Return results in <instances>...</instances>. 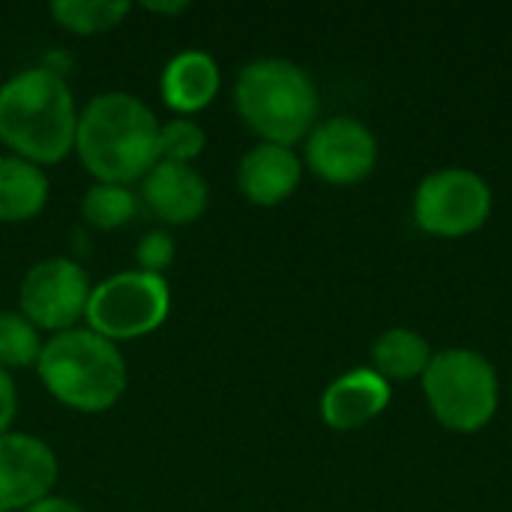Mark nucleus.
I'll return each mask as SVG.
<instances>
[{"label": "nucleus", "mask_w": 512, "mask_h": 512, "mask_svg": "<svg viewBox=\"0 0 512 512\" xmlns=\"http://www.w3.org/2000/svg\"><path fill=\"white\" fill-rule=\"evenodd\" d=\"M159 117L126 90L96 93L78 111L75 156L93 183L132 186L159 162Z\"/></svg>", "instance_id": "f257e3e1"}, {"label": "nucleus", "mask_w": 512, "mask_h": 512, "mask_svg": "<svg viewBox=\"0 0 512 512\" xmlns=\"http://www.w3.org/2000/svg\"><path fill=\"white\" fill-rule=\"evenodd\" d=\"M78 105L51 66H27L0 84V141L9 153L48 168L75 153Z\"/></svg>", "instance_id": "f03ea898"}, {"label": "nucleus", "mask_w": 512, "mask_h": 512, "mask_svg": "<svg viewBox=\"0 0 512 512\" xmlns=\"http://www.w3.org/2000/svg\"><path fill=\"white\" fill-rule=\"evenodd\" d=\"M36 375L54 402L78 414L111 411L129 384L120 345L87 327L48 336L36 360Z\"/></svg>", "instance_id": "7ed1b4c3"}, {"label": "nucleus", "mask_w": 512, "mask_h": 512, "mask_svg": "<svg viewBox=\"0 0 512 512\" xmlns=\"http://www.w3.org/2000/svg\"><path fill=\"white\" fill-rule=\"evenodd\" d=\"M240 120L267 144L294 147L318 117V87L309 72L285 57H258L234 81Z\"/></svg>", "instance_id": "20e7f679"}, {"label": "nucleus", "mask_w": 512, "mask_h": 512, "mask_svg": "<svg viewBox=\"0 0 512 512\" xmlns=\"http://www.w3.org/2000/svg\"><path fill=\"white\" fill-rule=\"evenodd\" d=\"M423 390L435 420L450 432H480L498 411V375L483 354L468 348L435 354L423 372Z\"/></svg>", "instance_id": "39448f33"}, {"label": "nucleus", "mask_w": 512, "mask_h": 512, "mask_svg": "<svg viewBox=\"0 0 512 512\" xmlns=\"http://www.w3.org/2000/svg\"><path fill=\"white\" fill-rule=\"evenodd\" d=\"M171 315V288L165 276L120 270L93 285L84 312L87 330L120 345L156 333Z\"/></svg>", "instance_id": "423d86ee"}, {"label": "nucleus", "mask_w": 512, "mask_h": 512, "mask_svg": "<svg viewBox=\"0 0 512 512\" xmlns=\"http://www.w3.org/2000/svg\"><path fill=\"white\" fill-rule=\"evenodd\" d=\"M93 282L87 270L66 255L36 261L18 285V312L39 333L75 330L84 321Z\"/></svg>", "instance_id": "0eeeda50"}, {"label": "nucleus", "mask_w": 512, "mask_h": 512, "mask_svg": "<svg viewBox=\"0 0 512 512\" xmlns=\"http://www.w3.org/2000/svg\"><path fill=\"white\" fill-rule=\"evenodd\" d=\"M492 216L489 183L468 168H444L429 174L414 195V219L435 237H468Z\"/></svg>", "instance_id": "6e6552de"}, {"label": "nucleus", "mask_w": 512, "mask_h": 512, "mask_svg": "<svg viewBox=\"0 0 512 512\" xmlns=\"http://www.w3.org/2000/svg\"><path fill=\"white\" fill-rule=\"evenodd\" d=\"M378 162V141L369 126L354 117H330L306 135V165L333 186L360 183Z\"/></svg>", "instance_id": "1a4fd4ad"}, {"label": "nucleus", "mask_w": 512, "mask_h": 512, "mask_svg": "<svg viewBox=\"0 0 512 512\" xmlns=\"http://www.w3.org/2000/svg\"><path fill=\"white\" fill-rule=\"evenodd\" d=\"M60 465L54 450L30 432L0 435V512H21L54 495Z\"/></svg>", "instance_id": "9d476101"}, {"label": "nucleus", "mask_w": 512, "mask_h": 512, "mask_svg": "<svg viewBox=\"0 0 512 512\" xmlns=\"http://www.w3.org/2000/svg\"><path fill=\"white\" fill-rule=\"evenodd\" d=\"M138 201L165 228L192 225L207 213L210 186H207V180H204V174L198 168L159 159L147 171V177L141 180Z\"/></svg>", "instance_id": "9b49d317"}, {"label": "nucleus", "mask_w": 512, "mask_h": 512, "mask_svg": "<svg viewBox=\"0 0 512 512\" xmlns=\"http://www.w3.org/2000/svg\"><path fill=\"white\" fill-rule=\"evenodd\" d=\"M300 177H303V165L294 147L267 144V141L249 147L237 165V189L243 192L246 201L258 207H276L288 201L297 192Z\"/></svg>", "instance_id": "f8f14e48"}, {"label": "nucleus", "mask_w": 512, "mask_h": 512, "mask_svg": "<svg viewBox=\"0 0 512 512\" xmlns=\"http://www.w3.org/2000/svg\"><path fill=\"white\" fill-rule=\"evenodd\" d=\"M222 87L219 63L204 48H183L177 51L162 75H159V96L174 111V117H192L204 111Z\"/></svg>", "instance_id": "ddd939ff"}, {"label": "nucleus", "mask_w": 512, "mask_h": 512, "mask_svg": "<svg viewBox=\"0 0 512 512\" xmlns=\"http://www.w3.org/2000/svg\"><path fill=\"white\" fill-rule=\"evenodd\" d=\"M390 405V384L375 369L339 375L321 396V417L336 432H354L372 423Z\"/></svg>", "instance_id": "4468645a"}, {"label": "nucleus", "mask_w": 512, "mask_h": 512, "mask_svg": "<svg viewBox=\"0 0 512 512\" xmlns=\"http://www.w3.org/2000/svg\"><path fill=\"white\" fill-rule=\"evenodd\" d=\"M51 198V183L45 168L15 156H0V222L18 225L36 219Z\"/></svg>", "instance_id": "2eb2a0df"}, {"label": "nucleus", "mask_w": 512, "mask_h": 512, "mask_svg": "<svg viewBox=\"0 0 512 512\" xmlns=\"http://www.w3.org/2000/svg\"><path fill=\"white\" fill-rule=\"evenodd\" d=\"M372 363L375 372L384 381H411L423 375L432 363V348L429 342L408 327H393L381 333L372 345Z\"/></svg>", "instance_id": "dca6fc26"}, {"label": "nucleus", "mask_w": 512, "mask_h": 512, "mask_svg": "<svg viewBox=\"0 0 512 512\" xmlns=\"http://www.w3.org/2000/svg\"><path fill=\"white\" fill-rule=\"evenodd\" d=\"M51 18L75 33V36H96L120 27L126 15L132 12V3L126 0H54L48 6Z\"/></svg>", "instance_id": "f3484780"}, {"label": "nucleus", "mask_w": 512, "mask_h": 512, "mask_svg": "<svg viewBox=\"0 0 512 512\" xmlns=\"http://www.w3.org/2000/svg\"><path fill=\"white\" fill-rule=\"evenodd\" d=\"M138 195L132 186L117 183H93L81 195V219L96 231H117L129 225L138 213Z\"/></svg>", "instance_id": "a211bd4d"}, {"label": "nucleus", "mask_w": 512, "mask_h": 512, "mask_svg": "<svg viewBox=\"0 0 512 512\" xmlns=\"http://www.w3.org/2000/svg\"><path fill=\"white\" fill-rule=\"evenodd\" d=\"M42 333L18 312L0 309V369L12 375V369H36L42 354Z\"/></svg>", "instance_id": "6ab92c4d"}, {"label": "nucleus", "mask_w": 512, "mask_h": 512, "mask_svg": "<svg viewBox=\"0 0 512 512\" xmlns=\"http://www.w3.org/2000/svg\"><path fill=\"white\" fill-rule=\"evenodd\" d=\"M207 147V132L192 117H171L159 126V159L192 165Z\"/></svg>", "instance_id": "aec40b11"}, {"label": "nucleus", "mask_w": 512, "mask_h": 512, "mask_svg": "<svg viewBox=\"0 0 512 512\" xmlns=\"http://www.w3.org/2000/svg\"><path fill=\"white\" fill-rule=\"evenodd\" d=\"M132 255H135V270L165 276L171 270V264H174L177 243H174V237H171L168 228H153V231H147V234L138 237Z\"/></svg>", "instance_id": "412c9836"}, {"label": "nucleus", "mask_w": 512, "mask_h": 512, "mask_svg": "<svg viewBox=\"0 0 512 512\" xmlns=\"http://www.w3.org/2000/svg\"><path fill=\"white\" fill-rule=\"evenodd\" d=\"M15 414H18V387L12 375L0 369V435L12 432Z\"/></svg>", "instance_id": "4be33fe9"}, {"label": "nucleus", "mask_w": 512, "mask_h": 512, "mask_svg": "<svg viewBox=\"0 0 512 512\" xmlns=\"http://www.w3.org/2000/svg\"><path fill=\"white\" fill-rule=\"evenodd\" d=\"M21 512H87L81 504H75V501H69V498H60V495H48V498H42L39 504H33V507H27V510Z\"/></svg>", "instance_id": "5701e85b"}, {"label": "nucleus", "mask_w": 512, "mask_h": 512, "mask_svg": "<svg viewBox=\"0 0 512 512\" xmlns=\"http://www.w3.org/2000/svg\"><path fill=\"white\" fill-rule=\"evenodd\" d=\"M141 9H144V12H156V15H168V18H174V15H183V12L189 9V3H186V0H171V3H144Z\"/></svg>", "instance_id": "b1692460"}]
</instances>
